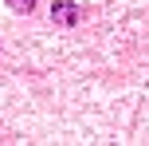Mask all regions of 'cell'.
<instances>
[{
	"label": "cell",
	"mask_w": 149,
	"mask_h": 146,
	"mask_svg": "<svg viewBox=\"0 0 149 146\" xmlns=\"http://www.w3.org/2000/svg\"><path fill=\"white\" fill-rule=\"evenodd\" d=\"M51 20L63 24V28H74V24L82 20V8L71 4V0H55V4H51Z\"/></svg>",
	"instance_id": "cell-1"
},
{
	"label": "cell",
	"mask_w": 149,
	"mask_h": 146,
	"mask_svg": "<svg viewBox=\"0 0 149 146\" xmlns=\"http://www.w3.org/2000/svg\"><path fill=\"white\" fill-rule=\"evenodd\" d=\"M8 8H12V12H31L36 0H8Z\"/></svg>",
	"instance_id": "cell-2"
}]
</instances>
